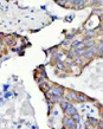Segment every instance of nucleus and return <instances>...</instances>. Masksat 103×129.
<instances>
[{
  "label": "nucleus",
  "mask_w": 103,
  "mask_h": 129,
  "mask_svg": "<svg viewBox=\"0 0 103 129\" xmlns=\"http://www.w3.org/2000/svg\"><path fill=\"white\" fill-rule=\"evenodd\" d=\"M52 95L54 96H57V97H62L63 94H64V90H63V88H60V86H54V88H52Z\"/></svg>",
  "instance_id": "1"
},
{
  "label": "nucleus",
  "mask_w": 103,
  "mask_h": 129,
  "mask_svg": "<svg viewBox=\"0 0 103 129\" xmlns=\"http://www.w3.org/2000/svg\"><path fill=\"white\" fill-rule=\"evenodd\" d=\"M64 111H65V114H66L68 116H72V115H75V114L77 112L75 106H74V104H71V103H70V104L68 106V108H66V109H65Z\"/></svg>",
  "instance_id": "2"
},
{
  "label": "nucleus",
  "mask_w": 103,
  "mask_h": 129,
  "mask_svg": "<svg viewBox=\"0 0 103 129\" xmlns=\"http://www.w3.org/2000/svg\"><path fill=\"white\" fill-rule=\"evenodd\" d=\"M75 124H76V122L72 120V117H70V116L64 117V126L66 128H70V127H72V126H75Z\"/></svg>",
  "instance_id": "3"
},
{
  "label": "nucleus",
  "mask_w": 103,
  "mask_h": 129,
  "mask_svg": "<svg viewBox=\"0 0 103 129\" xmlns=\"http://www.w3.org/2000/svg\"><path fill=\"white\" fill-rule=\"evenodd\" d=\"M95 54H96V48H89V49L85 51L84 57H85V58H91Z\"/></svg>",
  "instance_id": "4"
},
{
  "label": "nucleus",
  "mask_w": 103,
  "mask_h": 129,
  "mask_svg": "<svg viewBox=\"0 0 103 129\" xmlns=\"http://www.w3.org/2000/svg\"><path fill=\"white\" fill-rule=\"evenodd\" d=\"M96 54H98L100 57L103 56V42H101L98 44V46H96Z\"/></svg>",
  "instance_id": "5"
},
{
  "label": "nucleus",
  "mask_w": 103,
  "mask_h": 129,
  "mask_svg": "<svg viewBox=\"0 0 103 129\" xmlns=\"http://www.w3.org/2000/svg\"><path fill=\"white\" fill-rule=\"evenodd\" d=\"M68 97L70 98V100H72V101H78V95H76L74 91H70V92L68 94Z\"/></svg>",
  "instance_id": "6"
},
{
  "label": "nucleus",
  "mask_w": 103,
  "mask_h": 129,
  "mask_svg": "<svg viewBox=\"0 0 103 129\" xmlns=\"http://www.w3.org/2000/svg\"><path fill=\"white\" fill-rule=\"evenodd\" d=\"M70 103L68 102V101H60V107H62V109L63 110H65L68 108V106H69Z\"/></svg>",
  "instance_id": "7"
},
{
  "label": "nucleus",
  "mask_w": 103,
  "mask_h": 129,
  "mask_svg": "<svg viewBox=\"0 0 103 129\" xmlns=\"http://www.w3.org/2000/svg\"><path fill=\"white\" fill-rule=\"evenodd\" d=\"M85 2H86V0H80V2L77 4V6H76V7H77V8H78V10H81L82 7H83V6H84V5H85Z\"/></svg>",
  "instance_id": "8"
},
{
  "label": "nucleus",
  "mask_w": 103,
  "mask_h": 129,
  "mask_svg": "<svg viewBox=\"0 0 103 129\" xmlns=\"http://www.w3.org/2000/svg\"><path fill=\"white\" fill-rule=\"evenodd\" d=\"M71 117H72V120L75 121L76 123H78V122H80V120H81V117H80V115H78L77 112H76V114H75V115H72Z\"/></svg>",
  "instance_id": "9"
},
{
  "label": "nucleus",
  "mask_w": 103,
  "mask_h": 129,
  "mask_svg": "<svg viewBox=\"0 0 103 129\" xmlns=\"http://www.w3.org/2000/svg\"><path fill=\"white\" fill-rule=\"evenodd\" d=\"M85 100H86V96L82 95V94H78V102H84Z\"/></svg>",
  "instance_id": "10"
},
{
  "label": "nucleus",
  "mask_w": 103,
  "mask_h": 129,
  "mask_svg": "<svg viewBox=\"0 0 103 129\" xmlns=\"http://www.w3.org/2000/svg\"><path fill=\"white\" fill-rule=\"evenodd\" d=\"M69 2H70L72 6H77V4L80 2V0H69Z\"/></svg>",
  "instance_id": "11"
},
{
  "label": "nucleus",
  "mask_w": 103,
  "mask_h": 129,
  "mask_svg": "<svg viewBox=\"0 0 103 129\" xmlns=\"http://www.w3.org/2000/svg\"><path fill=\"white\" fill-rule=\"evenodd\" d=\"M57 2H58L59 5H62V6H64L66 2H69V0H57Z\"/></svg>",
  "instance_id": "12"
},
{
  "label": "nucleus",
  "mask_w": 103,
  "mask_h": 129,
  "mask_svg": "<svg viewBox=\"0 0 103 129\" xmlns=\"http://www.w3.org/2000/svg\"><path fill=\"white\" fill-rule=\"evenodd\" d=\"M89 121H91L90 123H91L92 126H96L97 123H98V121H97V120H95V118H89Z\"/></svg>",
  "instance_id": "13"
},
{
  "label": "nucleus",
  "mask_w": 103,
  "mask_h": 129,
  "mask_svg": "<svg viewBox=\"0 0 103 129\" xmlns=\"http://www.w3.org/2000/svg\"><path fill=\"white\" fill-rule=\"evenodd\" d=\"M97 124H98V128L100 129H103V121H100Z\"/></svg>",
  "instance_id": "14"
},
{
  "label": "nucleus",
  "mask_w": 103,
  "mask_h": 129,
  "mask_svg": "<svg viewBox=\"0 0 103 129\" xmlns=\"http://www.w3.org/2000/svg\"><path fill=\"white\" fill-rule=\"evenodd\" d=\"M68 129H76V124L72 126V127H70V128H68Z\"/></svg>",
  "instance_id": "15"
},
{
  "label": "nucleus",
  "mask_w": 103,
  "mask_h": 129,
  "mask_svg": "<svg viewBox=\"0 0 103 129\" xmlns=\"http://www.w3.org/2000/svg\"><path fill=\"white\" fill-rule=\"evenodd\" d=\"M56 1H57V0H56Z\"/></svg>",
  "instance_id": "16"
},
{
  "label": "nucleus",
  "mask_w": 103,
  "mask_h": 129,
  "mask_svg": "<svg viewBox=\"0 0 103 129\" xmlns=\"http://www.w3.org/2000/svg\"><path fill=\"white\" fill-rule=\"evenodd\" d=\"M102 116H103V115H102Z\"/></svg>",
  "instance_id": "17"
}]
</instances>
